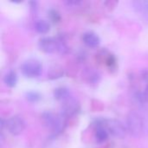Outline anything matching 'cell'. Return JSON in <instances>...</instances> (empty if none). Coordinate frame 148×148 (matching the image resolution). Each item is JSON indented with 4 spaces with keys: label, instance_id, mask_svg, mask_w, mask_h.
<instances>
[{
    "label": "cell",
    "instance_id": "5b68a950",
    "mask_svg": "<svg viewBox=\"0 0 148 148\" xmlns=\"http://www.w3.org/2000/svg\"><path fill=\"white\" fill-rule=\"evenodd\" d=\"M21 71L25 77L36 78L40 76V75L42 74V66L38 60L29 59L22 64Z\"/></svg>",
    "mask_w": 148,
    "mask_h": 148
},
{
    "label": "cell",
    "instance_id": "4fadbf2b",
    "mask_svg": "<svg viewBox=\"0 0 148 148\" xmlns=\"http://www.w3.org/2000/svg\"><path fill=\"white\" fill-rule=\"evenodd\" d=\"M133 5L138 13L148 19V1H134L133 2Z\"/></svg>",
    "mask_w": 148,
    "mask_h": 148
},
{
    "label": "cell",
    "instance_id": "7a4b0ae2",
    "mask_svg": "<svg viewBox=\"0 0 148 148\" xmlns=\"http://www.w3.org/2000/svg\"><path fill=\"white\" fill-rule=\"evenodd\" d=\"M42 121L44 126L55 134L62 132L66 126V119L62 114H55L50 111L44 112L42 114Z\"/></svg>",
    "mask_w": 148,
    "mask_h": 148
},
{
    "label": "cell",
    "instance_id": "e0dca14e",
    "mask_svg": "<svg viewBox=\"0 0 148 148\" xmlns=\"http://www.w3.org/2000/svg\"><path fill=\"white\" fill-rule=\"evenodd\" d=\"M25 97L29 102H37L38 101H40L42 96L36 91H29V92L26 93Z\"/></svg>",
    "mask_w": 148,
    "mask_h": 148
},
{
    "label": "cell",
    "instance_id": "9a60e30c",
    "mask_svg": "<svg viewBox=\"0 0 148 148\" xmlns=\"http://www.w3.org/2000/svg\"><path fill=\"white\" fill-rule=\"evenodd\" d=\"M3 82L9 88H14L17 82V75L16 73L13 70L9 71L3 77Z\"/></svg>",
    "mask_w": 148,
    "mask_h": 148
},
{
    "label": "cell",
    "instance_id": "ba28073f",
    "mask_svg": "<svg viewBox=\"0 0 148 148\" xmlns=\"http://www.w3.org/2000/svg\"><path fill=\"white\" fill-rule=\"evenodd\" d=\"M79 109H80V105L78 104V102L75 99H73L71 97L68 101H64V104H63V107H62V114L67 120L68 118L75 115L76 113L79 111Z\"/></svg>",
    "mask_w": 148,
    "mask_h": 148
},
{
    "label": "cell",
    "instance_id": "8992f818",
    "mask_svg": "<svg viewBox=\"0 0 148 148\" xmlns=\"http://www.w3.org/2000/svg\"><path fill=\"white\" fill-rule=\"evenodd\" d=\"M102 124L108 131L109 134L119 139H122L127 134V127H125L120 121L117 120H101Z\"/></svg>",
    "mask_w": 148,
    "mask_h": 148
},
{
    "label": "cell",
    "instance_id": "8fae6325",
    "mask_svg": "<svg viewBox=\"0 0 148 148\" xmlns=\"http://www.w3.org/2000/svg\"><path fill=\"white\" fill-rule=\"evenodd\" d=\"M54 97L57 101L64 102L69 99H70L72 96H71V92L69 88L65 87H60L54 90Z\"/></svg>",
    "mask_w": 148,
    "mask_h": 148
},
{
    "label": "cell",
    "instance_id": "3957f363",
    "mask_svg": "<svg viewBox=\"0 0 148 148\" xmlns=\"http://www.w3.org/2000/svg\"><path fill=\"white\" fill-rule=\"evenodd\" d=\"M144 129L143 117L137 112L132 111L127 118V130L134 137L140 136Z\"/></svg>",
    "mask_w": 148,
    "mask_h": 148
},
{
    "label": "cell",
    "instance_id": "52a82bcc",
    "mask_svg": "<svg viewBox=\"0 0 148 148\" xmlns=\"http://www.w3.org/2000/svg\"><path fill=\"white\" fill-rule=\"evenodd\" d=\"M5 127L12 135H19L24 131L26 123L23 117L19 115H13L5 121Z\"/></svg>",
    "mask_w": 148,
    "mask_h": 148
},
{
    "label": "cell",
    "instance_id": "277c9868",
    "mask_svg": "<svg viewBox=\"0 0 148 148\" xmlns=\"http://www.w3.org/2000/svg\"><path fill=\"white\" fill-rule=\"evenodd\" d=\"M134 96L135 99L141 102H148V73L143 72L139 79V81L134 83Z\"/></svg>",
    "mask_w": 148,
    "mask_h": 148
},
{
    "label": "cell",
    "instance_id": "d6986e66",
    "mask_svg": "<svg viewBox=\"0 0 148 148\" xmlns=\"http://www.w3.org/2000/svg\"><path fill=\"white\" fill-rule=\"evenodd\" d=\"M118 3V2H116V1H108V2H106L105 3V4L107 5V8L109 10H113L114 7H115V5Z\"/></svg>",
    "mask_w": 148,
    "mask_h": 148
},
{
    "label": "cell",
    "instance_id": "9c48e42d",
    "mask_svg": "<svg viewBox=\"0 0 148 148\" xmlns=\"http://www.w3.org/2000/svg\"><path fill=\"white\" fill-rule=\"evenodd\" d=\"M110 136L108 131L102 124L101 120H99L96 121L95 125V139L98 143H103L105 142L108 137Z\"/></svg>",
    "mask_w": 148,
    "mask_h": 148
},
{
    "label": "cell",
    "instance_id": "6da1fadb",
    "mask_svg": "<svg viewBox=\"0 0 148 148\" xmlns=\"http://www.w3.org/2000/svg\"><path fill=\"white\" fill-rule=\"evenodd\" d=\"M39 49L44 53H61L64 54L68 50V47L65 42L61 38L56 37H42L38 42Z\"/></svg>",
    "mask_w": 148,
    "mask_h": 148
},
{
    "label": "cell",
    "instance_id": "30bf717a",
    "mask_svg": "<svg viewBox=\"0 0 148 148\" xmlns=\"http://www.w3.org/2000/svg\"><path fill=\"white\" fill-rule=\"evenodd\" d=\"M83 42L89 48H96L101 42L99 36L93 31H87L82 35Z\"/></svg>",
    "mask_w": 148,
    "mask_h": 148
},
{
    "label": "cell",
    "instance_id": "2e32d148",
    "mask_svg": "<svg viewBox=\"0 0 148 148\" xmlns=\"http://www.w3.org/2000/svg\"><path fill=\"white\" fill-rule=\"evenodd\" d=\"M63 75V69L58 66H56L52 68L49 73V78L50 79H56V78H60Z\"/></svg>",
    "mask_w": 148,
    "mask_h": 148
},
{
    "label": "cell",
    "instance_id": "7c38bea8",
    "mask_svg": "<svg viewBox=\"0 0 148 148\" xmlns=\"http://www.w3.org/2000/svg\"><path fill=\"white\" fill-rule=\"evenodd\" d=\"M83 77L88 83H97L100 80V74L94 69H87L83 74Z\"/></svg>",
    "mask_w": 148,
    "mask_h": 148
},
{
    "label": "cell",
    "instance_id": "5bb4252c",
    "mask_svg": "<svg viewBox=\"0 0 148 148\" xmlns=\"http://www.w3.org/2000/svg\"><path fill=\"white\" fill-rule=\"evenodd\" d=\"M35 29L40 34H46L50 29V24L47 20L40 19L35 23Z\"/></svg>",
    "mask_w": 148,
    "mask_h": 148
},
{
    "label": "cell",
    "instance_id": "ac0fdd59",
    "mask_svg": "<svg viewBox=\"0 0 148 148\" xmlns=\"http://www.w3.org/2000/svg\"><path fill=\"white\" fill-rule=\"evenodd\" d=\"M49 17L50 19V21H52L53 23H58L61 20V15L60 13L56 10H49Z\"/></svg>",
    "mask_w": 148,
    "mask_h": 148
}]
</instances>
